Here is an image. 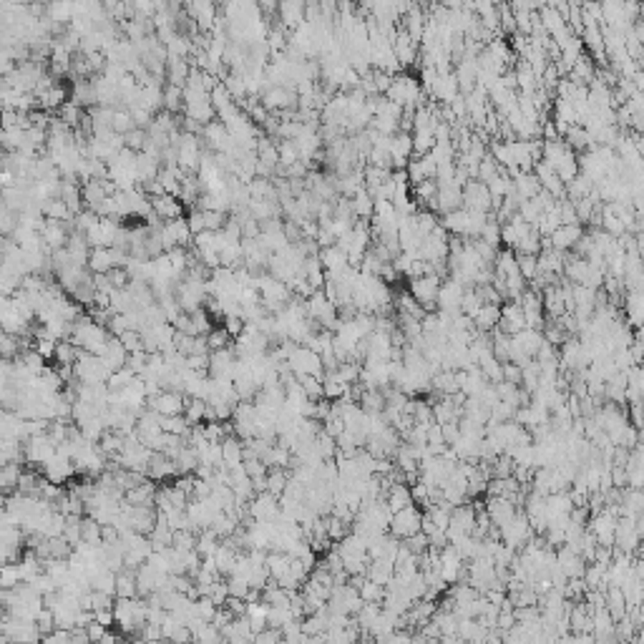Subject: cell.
<instances>
[{"label":"cell","instance_id":"6da1fadb","mask_svg":"<svg viewBox=\"0 0 644 644\" xmlns=\"http://www.w3.org/2000/svg\"><path fill=\"white\" fill-rule=\"evenodd\" d=\"M421 516H423L421 508L415 506V504H408L405 508H401V511L393 513L388 531L393 533L395 539H405V536H410V533L421 531Z\"/></svg>","mask_w":644,"mask_h":644},{"label":"cell","instance_id":"7a4b0ae2","mask_svg":"<svg viewBox=\"0 0 644 644\" xmlns=\"http://www.w3.org/2000/svg\"><path fill=\"white\" fill-rule=\"evenodd\" d=\"M289 370L295 375H317L322 378V360L315 350H309L307 345H297L287 357Z\"/></svg>","mask_w":644,"mask_h":644},{"label":"cell","instance_id":"3957f363","mask_svg":"<svg viewBox=\"0 0 644 644\" xmlns=\"http://www.w3.org/2000/svg\"><path fill=\"white\" fill-rule=\"evenodd\" d=\"M385 96H388V101H393V104H398L401 108H405V106L418 104V99H421V88H418V83H415L410 76H401V79L390 81Z\"/></svg>","mask_w":644,"mask_h":644},{"label":"cell","instance_id":"277c9868","mask_svg":"<svg viewBox=\"0 0 644 644\" xmlns=\"http://www.w3.org/2000/svg\"><path fill=\"white\" fill-rule=\"evenodd\" d=\"M438 287H441V277H435V275L410 277V282H408V292H410V295H413L421 305L435 303V297H438Z\"/></svg>","mask_w":644,"mask_h":644},{"label":"cell","instance_id":"5b68a950","mask_svg":"<svg viewBox=\"0 0 644 644\" xmlns=\"http://www.w3.org/2000/svg\"><path fill=\"white\" fill-rule=\"evenodd\" d=\"M519 508L513 506V501L506 496H486V513L493 526H504L513 519V513Z\"/></svg>","mask_w":644,"mask_h":644},{"label":"cell","instance_id":"8992f818","mask_svg":"<svg viewBox=\"0 0 644 644\" xmlns=\"http://www.w3.org/2000/svg\"><path fill=\"white\" fill-rule=\"evenodd\" d=\"M581 234H584V227H581V224H559V227L549 234V242H552L554 250L569 252Z\"/></svg>","mask_w":644,"mask_h":644},{"label":"cell","instance_id":"52a82bcc","mask_svg":"<svg viewBox=\"0 0 644 644\" xmlns=\"http://www.w3.org/2000/svg\"><path fill=\"white\" fill-rule=\"evenodd\" d=\"M463 289H466L463 284L448 277L446 282L438 287V297H435L438 309H460V297H463Z\"/></svg>","mask_w":644,"mask_h":644},{"label":"cell","instance_id":"ba28073f","mask_svg":"<svg viewBox=\"0 0 644 644\" xmlns=\"http://www.w3.org/2000/svg\"><path fill=\"white\" fill-rule=\"evenodd\" d=\"M499 317H501V305H481L471 320H474L476 330H481V332H491V330L496 328Z\"/></svg>","mask_w":644,"mask_h":644},{"label":"cell","instance_id":"9c48e42d","mask_svg":"<svg viewBox=\"0 0 644 644\" xmlns=\"http://www.w3.org/2000/svg\"><path fill=\"white\" fill-rule=\"evenodd\" d=\"M295 104H297V96L289 91V88H284V86H275V88H270L262 99L264 108H289V106H295Z\"/></svg>","mask_w":644,"mask_h":644},{"label":"cell","instance_id":"30bf717a","mask_svg":"<svg viewBox=\"0 0 644 644\" xmlns=\"http://www.w3.org/2000/svg\"><path fill=\"white\" fill-rule=\"evenodd\" d=\"M219 446H222V460L227 463V466H237V463H242L244 443H242L239 435H234V433L224 435L222 441H219Z\"/></svg>","mask_w":644,"mask_h":644},{"label":"cell","instance_id":"8fae6325","mask_svg":"<svg viewBox=\"0 0 644 644\" xmlns=\"http://www.w3.org/2000/svg\"><path fill=\"white\" fill-rule=\"evenodd\" d=\"M385 504H388L390 511H401V508H405L408 504H413V496H410V486L408 483H403V481H398V483H393L390 486V491L385 493Z\"/></svg>","mask_w":644,"mask_h":644},{"label":"cell","instance_id":"7c38bea8","mask_svg":"<svg viewBox=\"0 0 644 644\" xmlns=\"http://www.w3.org/2000/svg\"><path fill=\"white\" fill-rule=\"evenodd\" d=\"M116 597H124V599H134L138 597L136 592V572L134 569H121V572H116Z\"/></svg>","mask_w":644,"mask_h":644},{"label":"cell","instance_id":"4fadbf2b","mask_svg":"<svg viewBox=\"0 0 644 644\" xmlns=\"http://www.w3.org/2000/svg\"><path fill=\"white\" fill-rule=\"evenodd\" d=\"M204 413H207V401H204V398H189V395H186L184 410H182L186 423H189V426H199V423L204 421Z\"/></svg>","mask_w":644,"mask_h":644},{"label":"cell","instance_id":"5bb4252c","mask_svg":"<svg viewBox=\"0 0 644 644\" xmlns=\"http://www.w3.org/2000/svg\"><path fill=\"white\" fill-rule=\"evenodd\" d=\"M357 594H360L362 602H378V604H380L383 597H385V586H383V584H375L373 579L365 577V579L360 581V586H357Z\"/></svg>","mask_w":644,"mask_h":644},{"label":"cell","instance_id":"9a60e30c","mask_svg":"<svg viewBox=\"0 0 644 644\" xmlns=\"http://www.w3.org/2000/svg\"><path fill=\"white\" fill-rule=\"evenodd\" d=\"M357 405H360L365 413H383V408H385L383 390H365V393H362V398L357 401Z\"/></svg>","mask_w":644,"mask_h":644},{"label":"cell","instance_id":"2e32d148","mask_svg":"<svg viewBox=\"0 0 644 644\" xmlns=\"http://www.w3.org/2000/svg\"><path fill=\"white\" fill-rule=\"evenodd\" d=\"M81 541H86V544H93V546L101 544V524L93 519V516H86V519H81Z\"/></svg>","mask_w":644,"mask_h":644},{"label":"cell","instance_id":"e0dca14e","mask_svg":"<svg viewBox=\"0 0 644 644\" xmlns=\"http://www.w3.org/2000/svg\"><path fill=\"white\" fill-rule=\"evenodd\" d=\"M287 481H289V474L284 468H270V471H267V491L280 499V493L284 491Z\"/></svg>","mask_w":644,"mask_h":644},{"label":"cell","instance_id":"ac0fdd59","mask_svg":"<svg viewBox=\"0 0 644 644\" xmlns=\"http://www.w3.org/2000/svg\"><path fill=\"white\" fill-rule=\"evenodd\" d=\"M513 458L508 453H499L496 458L491 460V478H506V476L513 474Z\"/></svg>","mask_w":644,"mask_h":644},{"label":"cell","instance_id":"d6986e66","mask_svg":"<svg viewBox=\"0 0 644 644\" xmlns=\"http://www.w3.org/2000/svg\"><path fill=\"white\" fill-rule=\"evenodd\" d=\"M315 448H317V453H320L322 460L335 458V453H337L335 438H332L330 433H325V430H320V433L315 435Z\"/></svg>","mask_w":644,"mask_h":644},{"label":"cell","instance_id":"ffe728a7","mask_svg":"<svg viewBox=\"0 0 644 644\" xmlns=\"http://www.w3.org/2000/svg\"><path fill=\"white\" fill-rule=\"evenodd\" d=\"M297 383L303 385L307 398H312V401L322 398V378H317V375H297Z\"/></svg>","mask_w":644,"mask_h":644},{"label":"cell","instance_id":"44dd1931","mask_svg":"<svg viewBox=\"0 0 644 644\" xmlns=\"http://www.w3.org/2000/svg\"><path fill=\"white\" fill-rule=\"evenodd\" d=\"M230 332L224 328H211L209 332H207V348H209V353L211 350H222V348H227L230 345Z\"/></svg>","mask_w":644,"mask_h":644},{"label":"cell","instance_id":"7402d4cb","mask_svg":"<svg viewBox=\"0 0 644 644\" xmlns=\"http://www.w3.org/2000/svg\"><path fill=\"white\" fill-rule=\"evenodd\" d=\"M513 255H516V252H513ZM516 264H519V272L526 282L533 280L536 272H539L536 270V255H516Z\"/></svg>","mask_w":644,"mask_h":644},{"label":"cell","instance_id":"603a6c76","mask_svg":"<svg viewBox=\"0 0 644 644\" xmlns=\"http://www.w3.org/2000/svg\"><path fill=\"white\" fill-rule=\"evenodd\" d=\"M403 544L410 549V554L413 556H421L423 552H428V536L423 531H415V533H410V536H405V539H401Z\"/></svg>","mask_w":644,"mask_h":644},{"label":"cell","instance_id":"cb8c5ba5","mask_svg":"<svg viewBox=\"0 0 644 644\" xmlns=\"http://www.w3.org/2000/svg\"><path fill=\"white\" fill-rule=\"evenodd\" d=\"M121 541V531H119V526L116 524H101V544L104 546H113V544H119Z\"/></svg>","mask_w":644,"mask_h":644},{"label":"cell","instance_id":"d4e9b609","mask_svg":"<svg viewBox=\"0 0 644 644\" xmlns=\"http://www.w3.org/2000/svg\"><path fill=\"white\" fill-rule=\"evenodd\" d=\"M441 430H443V443L446 446H453L456 441L460 438V428H458V421H451V423H441Z\"/></svg>","mask_w":644,"mask_h":644},{"label":"cell","instance_id":"484cf974","mask_svg":"<svg viewBox=\"0 0 644 644\" xmlns=\"http://www.w3.org/2000/svg\"><path fill=\"white\" fill-rule=\"evenodd\" d=\"M609 476H611V486H617V488H625L627 486V471H625V466H611L609 468Z\"/></svg>","mask_w":644,"mask_h":644}]
</instances>
